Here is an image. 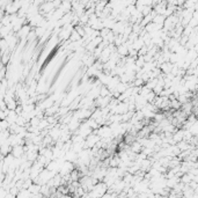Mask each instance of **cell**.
Here are the masks:
<instances>
[{"label":"cell","instance_id":"obj_1","mask_svg":"<svg viewBox=\"0 0 198 198\" xmlns=\"http://www.w3.org/2000/svg\"><path fill=\"white\" fill-rule=\"evenodd\" d=\"M12 151H13V156H15V158H20V156L22 155V153H23L22 147H21V146H19V145L14 146V148H13Z\"/></svg>","mask_w":198,"mask_h":198}]
</instances>
